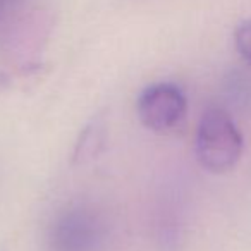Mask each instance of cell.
Listing matches in <instances>:
<instances>
[{
	"label": "cell",
	"instance_id": "5b68a950",
	"mask_svg": "<svg viewBox=\"0 0 251 251\" xmlns=\"http://www.w3.org/2000/svg\"><path fill=\"white\" fill-rule=\"evenodd\" d=\"M23 0H0V21H4Z\"/></svg>",
	"mask_w": 251,
	"mask_h": 251
},
{
	"label": "cell",
	"instance_id": "277c9868",
	"mask_svg": "<svg viewBox=\"0 0 251 251\" xmlns=\"http://www.w3.org/2000/svg\"><path fill=\"white\" fill-rule=\"evenodd\" d=\"M234 45L241 59L251 67V19H246L237 25L234 31Z\"/></svg>",
	"mask_w": 251,
	"mask_h": 251
},
{
	"label": "cell",
	"instance_id": "3957f363",
	"mask_svg": "<svg viewBox=\"0 0 251 251\" xmlns=\"http://www.w3.org/2000/svg\"><path fill=\"white\" fill-rule=\"evenodd\" d=\"M103 220L95 210L77 206L64 212L50 230L52 251H95L103 239Z\"/></svg>",
	"mask_w": 251,
	"mask_h": 251
},
{
	"label": "cell",
	"instance_id": "6da1fadb",
	"mask_svg": "<svg viewBox=\"0 0 251 251\" xmlns=\"http://www.w3.org/2000/svg\"><path fill=\"white\" fill-rule=\"evenodd\" d=\"M244 138L236 122L222 107H208L196 127V160L205 171L224 174L241 160Z\"/></svg>",
	"mask_w": 251,
	"mask_h": 251
},
{
	"label": "cell",
	"instance_id": "7a4b0ae2",
	"mask_svg": "<svg viewBox=\"0 0 251 251\" xmlns=\"http://www.w3.org/2000/svg\"><path fill=\"white\" fill-rule=\"evenodd\" d=\"M141 124L153 133H167L181 124L188 112V100L179 86L155 83L147 86L136 100Z\"/></svg>",
	"mask_w": 251,
	"mask_h": 251
}]
</instances>
